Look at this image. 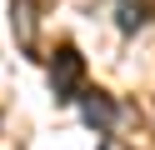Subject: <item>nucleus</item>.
Masks as SVG:
<instances>
[{"label":"nucleus","instance_id":"f03ea898","mask_svg":"<svg viewBox=\"0 0 155 150\" xmlns=\"http://www.w3.org/2000/svg\"><path fill=\"white\" fill-rule=\"evenodd\" d=\"M80 115H85V125L110 130L115 125V100L105 95V90H80Z\"/></svg>","mask_w":155,"mask_h":150},{"label":"nucleus","instance_id":"7ed1b4c3","mask_svg":"<svg viewBox=\"0 0 155 150\" xmlns=\"http://www.w3.org/2000/svg\"><path fill=\"white\" fill-rule=\"evenodd\" d=\"M145 15H150V5H145V0H125V5H120V30H125V35H130V30H140Z\"/></svg>","mask_w":155,"mask_h":150},{"label":"nucleus","instance_id":"20e7f679","mask_svg":"<svg viewBox=\"0 0 155 150\" xmlns=\"http://www.w3.org/2000/svg\"><path fill=\"white\" fill-rule=\"evenodd\" d=\"M105 150H125V145H120V140H105Z\"/></svg>","mask_w":155,"mask_h":150},{"label":"nucleus","instance_id":"f257e3e1","mask_svg":"<svg viewBox=\"0 0 155 150\" xmlns=\"http://www.w3.org/2000/svg\"><path fill=\"white\" fill-rule=\"evenodd\" d=\"M80 80H85V60H80V50L75 45H60L55 50V60H50V90H55V100H80Z\"/></svg>","mask_w":155,"mask_h":150}]
</instances>
